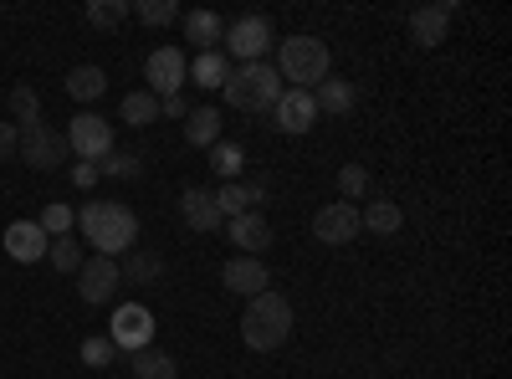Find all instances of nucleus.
Instances as JSON below:
<instances>
[{"label": "nucleus", "mask_w": 512, "mask_h": 379, "mask_svg": "<svg viewBox=\"0 0 512 379\" xmlns=\"http://www.w3.org/2000/svg\"><path fill=\"white\" fill-rule=\"evenodd\" d=\"M221 47L231 57H241V62H262L272 52V21L267 16H236L221 36Z\"/></svg>", "instance_id": "5"}, {"label": "nucleus", "mask_w": 512, "mask_h": 379, "mask_svg": "<svg viewBox=\"0 0 512 379\" xmlns=\"http://www.w3.org/2000/svg\"><path fill=\"white\" fill-rule=\"evenodd\" d=\"M108 339H113L118 354H139V349H149V344H154V313H149L144 303H123V308H113Z\"/></svg>", "instance_id": "6"}, {"label": "nucleus", "mask_w": 512, "mask_h": 379, "mask_svg": "<svg viewBox=\"0 0 512 379\" xmlns=\"http://www.w3.org/2000/svg\"><path fill=\"white\" fill-rule=\"evenodd\" d=\"M328 41H318V36H287L282 41V52H277V72L292 82V88H303V93H313L318 82L328 77Z\"/></svg>", "instance_id": "3"}, {"label": "nucleus", "mask_w": 512, "mask_h": 379, "mask_svg": "<svg viewBox=\"0 0 512 379\" xmlns=\"http://www.w3.org/2000/svg\"><path fill=\"white\" fill-rule=\"evenodd\" d=\"M62 139H67L72 154H82L88 164H98V159L113 154V123L98 118V113H77V118H72V129H67Z\"/></svg>", "instance_id": "7"}, {"label": "nucleus", "mask_w": 512, "mask_h": 379, "mask_svg": "<svg viewBox=\"0 0 512 379\" xmlns=\"http://www.w3.org/2000/svg\"><path fill=\"white\" fill-rule=\"evenodd\" d=\"M272 118H277V129H282V134L297 139V134H308L313 123H318V103H313V93H303V88H282Z\"/></svg>", "instance_id": "12"}, {"label": "nucleus", "mask_w": 512, "mask_h": 379, "mask_svg": "<svg viewBox=\"0 0 512 379\" xmlns=\"http://www.w3.org/2000/svg\"><path fill=\"white\" fill-rule=\"evenodd\" d=\"M47 262H52L57 272H77V267H82V246H77L72 236H52V246H47Z\"/></svg>", "instance_id": "29"}, {"label": "nucleus", "mask_w": 512, "mask_h": 379, "mask_svg": "<svg viewBox=\"0 0 512 379\" xmlns=\"http://www.w3.org/2000/svg\"><path fill=\"white\" fill-rule=\"evenodd\" d=\"M313 236H318L323 246H349V241L359 236V205H349V200L323 205L318 216H313Z\"/></svg>", "instance_id": "11"}, {"label": "nucleus", "mask_w": 512, "mask_h": 379, "mask_svg": "<svg viewBox=\"0 0 512 379\" xmlns=\"http://www.w3.org/2000/svg\"><path fill=\"white\" fill-rule=\"evenodd\" d=\"M98 170L118 175V180H139V159L134 154H108V159H98Z\"/></svg>", "instance_id": "36"}, {"label": "nucleus", "mask_w": 512, "mask_h": 379, "mask_svg": "<svg viewBox=\"0 0 512 379\" xmlns=\"http://www.w3.org/2000/svg\"><path fill=\"white\" fill-rule=\"evenodd\" d=\"M128 364H134V379H175V374H180V364L169 359L164 349H154V344H149V349H139Z\"/></svg>", "instance_id": "25"}, {"label": "nucleus", "mask_w": 512, "mask_h": 379, "mask_svg": "<svg viewBox=\"0 0 512 379\" xmlns=\"http://www.w3.org/2000/svg\"><path fill=\"white\" fill-rule=\"evenodd\" d=\"M180 216L190 231H216L221 226V210H216V195L210 190H185L180 195Z\"/></svg>", "instance_id": "18"}, {"label": "nucleus", "mask_w": 512, "mask_h": 379, "mask_svg": "<svg viewBox=\"0 0 512 379\" xmlns=\"http://www.w3.org/2000/svg\"><path fill=\"white\" fill-rule=\"evenodd\" d=\"M185 139H190L195 149L221 144V113H216V108H195V113L185 118Z\"/></svg>", "instance_id": "24"}, {"label": "nucleus", "mask_w": 512, "mask_h": 379, "mask_svg": "<svg viewBox=\"0 0 512 379\" xmlns=\"http://www.w3.org/2000/svg\"><path fill=\"white\" fill-rule=\"evenodd\" d=\"M226 36V21L216 11H190L185 16V41H195V52H216Z\"/></svg>", "instance_id": "19"}, {"label": "nucleus", "mask_w": 512, "mask_h": 379, "mask_svg": "<svg viewBox=\"0 0 512 379\" xmlns=\"http://www.w3.org/2000/svg\"><path fill=\"white\" fill-rule=\"evenodd\" d=\"M451 31V6H420L410 16V36H415V47H441Z\"/></svg>", "instance_id": "16"}, {"label": "nucleus", "mask_w": 512, "mask_h": 379, "mask_svg": "<svg viewBox=\"0 0 512 379\" xmlns=\"http://www.w3.org/2000/svg\"><path fill=\"white\" fill-rule=\"evenodd\" d=\"M11 118H16V129H26V123H41V98L31 82H16L11 88Z\"/></svg>", "instance_id": "26"}, {"label": "nucleus", "mask_w": 512, "mask_h": 379, "mask_svg": "<svg viewBox=\"0 0 512 379\" xmlns=\"http://www.w3.org/2000/svg\"><path fill=\"white\" fill-rule=\"evenodd\" d=\"M277 98H282L277 67H267V62L231 67V82H226V103H231V108H241V113H272Z\"/></svg>", "instance_id": "4"}, {"label": "nucleus", "mask_w": 512, "mask_h": 379, "mask_svg": "<svg viewBox=\"0 0 512 379\" xmlns=\"http://www.w3.org/2000/svg\"><path fill=\"white\" fill-rule=\"evenodd\" d=\"M190 72V57L180 52V47H159V52H149V62H144V77H149V93L154 98H169V93H185V77Z\"/></svg>", "instance_id": "8"}, {"label": "nucleus", "mask_w": 512, "mask_h": 379, "mask_svg": "<svg viewBox=\"0 0 512 379\" xmlns=\"http://www.w3.org/2000/svg\"><path fill=\"white\" fill-rule=\"evenodd\" d=\"M210 170H216L221 180H236V175L246 170V154H241V144H210Z\"/></svg>", "instance_id": "27"}, {"label": "nucleus", "mask_w": 512, "mask_h": 379, "mask_svg": "<svg viewBox=\"0 0 512 379\" xmlns=\"http://www.w3.org/2000/svg\"><path fill=\"white\" fill-rule=\"evenodd\" d=\"M221 282H226L231 292H241V298H256V292L272 287V272H267L262 257H231V262L221 267Z\"/></svg>", "instance_id": "13"}, {"label": "nucleus", "mask_w": 512, "mask_h": 379, "mask_svg": "<svg viewBox=\"0 0 512 379\" xmlns=\"http://www.w3.org/2000/svg\"><path fill=\"white\" fill-rule=\"evenodd\" d=\"M123 16H128L123 0H93V6H88V26H98V31H113Z\"/></svg>", "instance_id": "32"}, {"label": "nucleus", "mask_w": 512, "mask_h": 379, "mask_svg": "<svg viewBox=\"0 0 512 379\" xmlns=\"http://www.w3.org/2000/svg\"><path fill=\"white\" fill-rule=\"evenodd\" d=\"M41 231H47V236H72V205H47V210H41V221H36Z\"/></svg>", "instance_id": "34"}, {"label": "nucleus", "mask_w": 512, "mask_h": 379, "mask_svg": "<svg viewBox=\"0 0 512 379\" xmlns=\"http://www.w3.org/2000/svg\"><path fill=\"white\" fill-rule=\"evenodd\" d=\"M47 246H52V236L41 231L36 221H11L6 226V251L16 262H41V257H47Z\"/></svg>", "instance_id": "14"}, {"label": "nucleus", "mask_w": 512, "mask_h": 379, "mask_svg": "<svg viewBox=\"0 0 512 379\" xmlns=\"http://www.w3.org/2000/svg\"><path fill=\"white\" fill-rule=\"evenodd\" d=\"M77 226H82V236H88V246H98V257H113V262L123 257V251H134V241H139V216L118 200L82 205Z\"/></svg>", "instance_id": "1"}, {"label": "nucleus", "mask_w": 512, "mask_h": 379, "mask_svg": "<svg viewBox=\"0 0 512 379\" xmlns=\"http://www.w3.org/2000/svg\"><path fill=\"white\" fill-rule=\"evenodd\" d=\"M118 287H123V272H118L113 257H93V262L77 267V292H82V303L103 308V303H113Z\"/></svg>", "instance_id": "10"}, {"label": "nucleus", "mask_w": 512, "mask_h": 379, "mask_svg": "<svg viewBox=\"0 0 512 379\" xmlns=\"http://www.w3.org/2000/svg\"><path fill=\"white\" fill-rule=\"evenodd\" d=\"M359 226L374 231V236H395V231L405 226V210H400L395 200H369L364 216H359Z\"/></svg>", "instance_id": "22"}, {"label": "nucleus", "mask_w": 512, "mask_h": 379, "mask_svg": "<svg viewBox=\"0 0 512 379\" xmlns=\"http://www.w3.org/2000/svg\"><path fill=\"white\" fill-rule=\"evenodd\" d=\"M216 210H221V221H236V216H246V210H251V195H246V185H241V180L221 185V190H216Z\"/></svg>", "instance_id": "28"}, {"label": "nucleus", "mask_w": 512, "mask_h": 379, "mask_svg": "<svg viewBox=\"0 0 512 379\" xmlns=\"http://www.w3.org/2000/svg\"><path fill=\"white\" fill-rule=\"evenodd\" d=\"M118 118L128 123V129H149V123H159V98H154L149 88L128 93V98L118 103Z\"/></svg>", "instance_id": "23"}, {"label": "nucleus", "mask_w": 512, "mask_h": 379, "mask_svg": "<svg viewBox=\"0 0 512 379\" xmlns=\"http://www.w3.org/2000/svg\"><path fill=\"white\" fill-rule=\"evenodd\" d=\"M128 282H154V277H164V262L159 257H149V251H134L128 257V267H118Z\"/></svg>", "instance_id": "30"}, {"label": "nucleus", "mask_w": 512, "mask_h": 379, "mask_svg": "<svg viewBox=\"0 0 512 379\" xmlns=\"http://www.w3.org/2000/svg\"><path fill=\"white\" fill-rule=\"evenodd\" d=\"M134 16H139L144 26H169V21L180 16V6H175V0H139Z\"/></svg>", "instance_id": "31"}, {"label": "nucleus", "mask_w": 512, "mask_h": 379, "mask_svg": "<svg viewBox=\"0 0 512 379\" xmlns=\"http://www.w3.org/2000/svg\"><path fill=\"white\" fill-rule=\"evenodd\" d=\"M185 77H195V88H226V82H231V57L221 47L216 52H195Z\"/></svg>", "instance_id": "20"}, {"label": "nucleus", "mask_w": 512, "mask_h": 379, "mask_svg": "<svg viewBox=\"0 0 512 379\" xmlns=\"http://www.w3.org/2000/svg\"><path fill=\"white\" fill-rule=\"evenodd\" d=\"M364 190H369V170H364V164H344V170H338V195L354 205Z\"/></svg>", "instance_id": "33"}, {"label": "nucleus", "mask_w": 512, "mask_h": 379, "mask_svg": "<svg viewBox=\"0 0 512 379\" xmlns=\"http://www.w3.org/2000/svg\"><path fill=\"white\" fill-rule=\"evenodd\" d=\"M231 246H241L246 257H262V251L272 246V221L262 216V210H246V216L231 221Z\"/></svg>", "instance_id": "15"}, {"label": "nucleus", "mask_w": 512, "mask_h": 379, "mask_svg": "<svg viewBox=\"0 0 512 379\" xmlns=\"http://www.w3.org/2000/svg\"><path fill=\"white\" fill-rule=\"evenodd\" d=\"M113 339H108V333H98V339H88V344H82V364H88V369H108L113 364Z\"/></svg>", "instance_id": "35"}, {"label": "nucleus", "mask_w": 512, "mask_h": 379, "mask_svg": "<svg viewBox=\"0 0 512 379\" xmlns=\"http://www.w3.org/2000/svg\"><path fill=\"white\" fill-rule=\"evenodd\" d=\"M159 113H169V118H190V103H185V93H169V98H159Z\"/></svg>", "instance_id": "38"}, {"label": "nucleus", "mask_w": 512, "mask_h": 379, "mask_svg": "<svg viewBox=\"0 0 512 379\" xmlns=\"http://www.w3.org/2000/svg\"><path fill=\"white\" fill-rule=\"evenodd\" d=\"M241 339H246V349H256V354H272V349H282L287 339H292V303L282 298V292H256V298L246 303V313H241Z\"/></svg>", "instance_id": "2"}, {"label": "nucleus", "mask_w": 512, "mask_h": 379, "mask_svg": "<svg viewBox=\"0 0 512 379\" xmlns=\"http://www.w3.org/2000/svg\"><path fill=\"white\" fill-rule=\"evenodd\" d=\"M16 154L31 164V170H57V164L67 159V139H62V134H52L47 123H26Z\"/></svg>", "instance_id": "9"}, {"label": "nucleus", "mask_w": 512, "mask_h": 379, "mask_svg": "<svg viewBox=\"0 0 512 379\" xmlns=\"http://www.w3.org/2000/svg\"><path fill=\"white\" fill-rule=\"evenodd\" d=\"M313 103H318V113L344 118V113H354V103H359V88H354V82H344V77H323L318 88H313Z\"/></svg>", "instance_id": "17"}, {"label": "nucleus", "mask_w": 512, "mask_h": 379, "mask_svg": "<svg viewBox=\"0 0 512 379\" xmlns=\"http://www.w3.org/2000/svg\"><path fill=\"white\" fill-rule=\"evenodd\" d=\"M16 144H21V129H16V123H0V159H11Z\"/></svg>", "instance_id": "37"}, {"label": "nucleus", "mask_w": 512, "mask_h": 379, "mask_svg": "<svg viewBox=\"0 0 512 379\" xmlns=\"http://www.w3.org/2000/svg\"><path fill=\"white\" fill-rule=\"evenodd\" d=\"M62 88H67V98H77V103H93V98L108 93V72L93 67V62H88V67H72Z\"/></svg>", "instance_id": "21"}]
</instances>
